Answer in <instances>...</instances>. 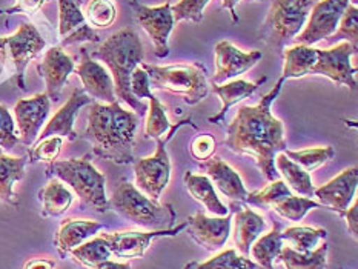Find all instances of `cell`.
<instances>
[{
  "instance_id": "obj_1",
  "label": "cell",
  "mask_w": 358,
  "mask_h": 269,
  "mask_svg": "<svg viewBox=\"0 0 358 269\" xmlns=\"http://www.w3.org/2000/svg\"><path fill=\"white\" fill-rule=\"evenodd\" d=\"M283 83L285 79L280 77L275 87L266 92L259 103L238 108L234 120L227 128V138L223 142L229 151L254 157L257 166L268 182L277 180L275 156L287 150L283 122L271 111Z\"/></svg>"
},
{
  "instance_id": "obj_2",
  "label": "cell",
  "mask_w": 358,
  "mask_h": 269,
  "mask_svg": "<svg viewBox=\"0 0 358 269\" xmlns=\"http://www.w3.org/2000/svg\"><path fill=\"white\" fill-rule=\"evenodd\" d=\"M137 125V114L124 110L119 100L114 103L92 102L85 138L97 157L115 165H132Z\"/></svg>"
},
{
  "instance_id": "obj_3",
  "label": "cell",
  "mask_w": 358,
  "mask_h": 269,
  "mask_svg": "<svg viewBox=\"0 0 358 269\" xmlns=\"http://www.w3.org/2000/svg\"><path fill=\"white\" fill-rule=\"evenodd\" d=\"M90 56L102 60L110 68L117 99L129 105L132 110H145L142 100L136 99L131 92V75L136 68L143 64L145 57L142 41L134 29L124 28L117 31Z\"/></svg>"
},
{
  "instance_id": "obj_4",
  "label": "cell",
  "mask_w": 358,
  "mask_h": 269,
  "mask_svg": "<svg viewBox=\"0 0 358 269\" xmlns=\"http://www.w3.org/2000/svg\"><path fill=\"white\" fill-rule=\"evenodd\" d=\"M46 175L66 183L80 198L82 206L99 214H105L110 210L105 189L106 179L91 163L90 156L52 161L46 166Z\"/></svg>"
},
{
  "instance_id": "obj_5",
  "label": "cell",
  "mask_w": 358,
  "mask_h": 269,
  "mask_svg": "<svg viewBox=\"0 0 358 269\" xmlns=\"http://www.w3.org/2000/svg\"><path fill=\"white\" fill-rule=\"evenodd\" d=\"M110 208L129 220L134 225L145 229H169L174 225L177 212L173 205H160L140 192L136 184L122 179L108 200Z\"/></svg>"
},
{
  "instance_id": "obj_6",
  "label": "cell",
  "mask_w": 358,
  "mask_h": 269,
  "mask_svg": "<svg viewBox=\"0 0 358 269\" xmlns=\"http://www.w3.org/2000/svg\"><path fill=\"white\" fill-rule=\"evenodd\" d=\"M318 0H274L260 28V41L272 51L283 52L305 28Z\"/></svg>"
},
{
  "instance_id": "obj_7",
  "label": "cell",
  "mask_w": 358,
  "mask_h": 269,
  "mask_svg": "<svg viewBox=\"0 0 358 269\" xmlns=\"http://www.w3.org/2000/svg\"><path fill=\"white\" fill-rule=\"evenodd\" d=\"M150 79V88L183 97L186 105H197L209 94L208 73L200 64L155 66L142 64Z\"/></svg>"
},
{
  "instance_id": "obj_8",
  "label": "cell",
  "mask_w": 358,
  "mask_h": 269,
  "mask_svg": "<svg viewBox=\"0 0 358 269\" xmlns=\"http://www.w3.org/2000/svg\"><path fill=\"white\" fill-rule=\"evenodd\" d=\"M191 125L194 129L197 126L194 125L191 117L178 122L177 125L169 128L166 137L157 138V150L150 157L134 160V177H136V188L143 192L146 197H150L154 202H159L163 191L166 189L169 179H171V160L166 151V145L174 137L178 129L182 126Z\"/></svg>"
},
{
  "instance_id": "obj_9",
  "label": "cell",
  "mask_w": 358,
  "mask_h": 269,
  "mask_svg": "<svg viewBox=\"0 0 358 269\" xmlns=\"http://www.w3.org/2000/svg\"><path fill=\"white\" fill-rule=\"evenodd\" d=\"M46 46L45 38L33 23H22L11 36L0 37V64L14 75L19 89H25V71Z\"/></svg>"
},
{
  "instance_id": "obj_10",
  "label": "cell",
  "mask_w": 358,
  "mask_h": 269,
  "mask_svg": "<svg viewBox=\"0 0 358 269\" xmlns=\"http://www.w3.org/2000/svg\"><path fill=\"white\" fill-rule=\"evenodd\" d=\"M355 52L357 48L349 42H338L328 50L317 48V61L310 69V75L328 77L332 83L355 89L357 68L351 61Z\"/></svg>"
},
{
  "instance_id": "obj_11",
  "label": "cell",
  "mask_w": 358,
  "mask_h": 269,
  "mask_svg": "<svg viewBox=\"0 0 358 269\" xmlns=\"http://www.w3.org/2000/svg\"><path fill=\"white\" fill-rule=\"evenodd\" d=\"M134 10L136 20L143 28L148 37L151 38L154 45L155 57L165 59L169 54V36L174 29V17L171 11V3L159 5V6H146L137 2H131Z\"/></svg>"
},
{
  "instance_id": "obj_12",
  "label": "cell",
  "mask_w": 358,
  "mask_h": 269,
  "mask_svg": "<svg viewBox=\"0 0 358 269\" xmlns=\"http://www.w3.org/2000/svg\"><path fill=\"white\" fill-rule=\"evenodd\" d=\"M349 6V0H320L310 11L301 33L294 38L297 45L313 46L314 43L329 38L336 29L341 15Z\"/></svg>"
},
{
  "instance_id": "obj_13",
  "label": "cell",
  "mask_w": 358,
  "mask_h": 269,
  "mask_svg": "<svg viewBox=\"0 0 358 269\" xmlns=\"http://www.w3.org/2000/svg\"><path fill=\"white\" fill-rule=\"evenodd\" d=\"M185 229L186 221L169 229H154L146 231V233H140V231H120V233H108L102 235L110 243L113 256L119 259H142L155 238L176 237Z\"/></svg>"
},
{
  "instance_id": "obj_14",
  "label": "cell",
  "mask_w": 358,
  "mask_h": 269,
  "mask_svg": "<svg viewBox=\"0 0 358 269\" xmlns=\"http://www.w3.org/2000/svg\"><path fill=\"white\" fill-rule=\"evenodd\" d=\"M51 100L46 92H41L29 99H20L14 106L15 125L19 129V140L25 145H34L42 126L50 115Z\"/></svg>"
},
{
  "instance_id": "obj_15",
  "label": "cell",
  "mask_w": 358,
  "mask_h": 269,
  "mask_svg": "<svg viewBox=\"0 0 358 269\" xmlns=\"http://www.w3.org/2000/svg\"><path fill=\"white\" fill-rule=\"evenodd\" d=\"M215 54V75L213 77L214 85H222L229 80L237 79L254 68L263 57V52L254 50L251 52H243L236 45L228 41H220L214 48Z\"/></svg>"
},
{
  "instance_id": "obj_16",
  "label": "cell",
  "mask_w": 358,
  "mask_h": 269,
  "mask_svg": "<svg viewBox=\"0 0 358 269\" xmlns=\"http://www.w3.org/2000/svg\"><path fill=\"white\" fill-rule=\"evenodd\" d=\"M80 5V0H59V37L62 48L82 42H100V36L88 25Z\"/></svg>"
},
{
  "instance_id": "obj_17",
  "label": "cell",
  "mask_w": 358,
  "mask_h": 269,
  "mask_svg": "<svg viewBox=\"0 0 358 269\" xmlns=\"http://www.w3.org/2000/svg\"><path fill=\"white\" fill-rule=\"evenodd\" d=\"M80 64L79 66H76L74 71L80 77V80L83 83V91L87 92L92 100H99V102H117L113 75L108 73V69L92 59L87 48L80 50Z\"/></svg>"
},
{
  "instance_id": "obj_18",
  "label": "cell",
  "mask_w": 358,
  "mask_h": 269,
  "mask_svg": "<svg viewBox=\"0 0 358 269\" xmlns=\"http://www.w3.org/2000/svg\"><path fill=\"white\" fill-rule=\"evenodd\" d=\"M131 92L138 100H150V111H148L145 123V136L154 138V140L165 136L171 128V123L166 115V108L151 92L150 79H148V74L142 66L136 68L131 75Z\"/></svg>"
},
{
  "instance_id": "obj_19",
  "label": "cell",
  "mask_w": 358,
  "mask_h": 269,
  "mask_svg": "<svg viewBox=\"0 0 358 269\" xmlns=\"http://www.w3.org/2000/svg\"><path fill=\"white\" fill-rule=\"evenodd\" d=\"M231 214L224 217H208L197 212L186 219V228L192 240L203 246L206 251L215 252L222 249L231 235Z\"/></svg>"
},
{
  "instance_id": "obj_20",
  "label": "cell",
  "mask_w": 358,
  "mask_h": 269,
  "mask_svg": "<svg viewBox=\"0 0 358 269\" xmlns=\"http://www.w3.org/2000/svg\"><path fill=\"white\" fill-rule=\"evenodd\" d=\"M76 69L74 60L71 56L62 50V46H52L45 52L41 64L37 65V71L43 77L46 96L51 102H59L65 83L69 74Z\"/></svg>"
},
{
  "instance_id": "obj_21",
  "label": "cell",
  "mask_w": 358,
  "mask_h": 269,
  "mask_svg": "<svg viewBox=\"0 0 358 269\" xmlns=\"http://www.w3.org/2000/svg\"><path fill=\"white\" fill-rule=\"evenodd\" d=\"M358 183V169L357 166L346 168L337 177L320 188H315L314 196L318 198V203L329 210L338 212L341 217L355 198Z\"/></svg>"
},
{
  "instance_id": "obj_22",
  "label": "cell",
  "mask_w": 358,
  "mask_h": 269,
  "mask_svg": "<svg viewBox=\"0 0 358 269\" xmlns=\"http://www.w3.org/2000/svg\"><path fill=\"white\" fill-rule=\"evenodd\" d=\"M91 103L92 99L83 91V88H74L71 96L66 100V103L52 115V119L41 131L37 140H43V138L51 136H59L62 138H68V140L74 142L77 138V133L74 131V122L77 114H79L83 106Z\"/></svg>"
},
{
  "instance_id": "obj_23",
  "label": "cell",
  "mask_w": 358,
  "mask_h": 269,
  "mask_svg": "<svg viewBox=\"0 0 358 269\" xmlns=\"http://www.w3.org/2000/svg\"><path fill=\"white\" fill-rule=\"evenodd\" d=\"M200 166L224 197H228L232 202H246L249 192L245 188L243 180L236 169L231 168L223 159L213 156L211 159L200 161Z\"/></svg>"
},
{
  "instance_id": "obj_24",
  "label": "cell",
  "mask_w": 358,
  "mask_h": 269,
  "mask_svg": "<svg viewBox=\"0 0 358 269\" xmlns=\"http://www.w3.org/2000/svg\"><path fill=\"white\" fill-rule=\"evenodd\" d=\"M105 228L103 223L85 219H66L62 221V225L54 237L59 256L65 259L77 246H80L91 237L99 234Z\"/></svg>"
},
{
  "instance_id": "obj_25",
  "label": "cell",
  "mask_w": 358,
  "mask_h": 269,
  "mask_svg": "<svg viewBox=\"0 0 358 269\" xmlns=\"http://www.w3.org/2000/svg\"><path fill=\"white\" fill-rule=\"evenodd\" d=\"M266 80L268 77L263 75L262 79H259L257 82L234 79L222 85H214L213 91L222 100V110L219 114L214 115V117H209V122L214 123V125H222L224 115H227V112L229 111V108L241 102V100L248 99L249 96H252L254 92L260 88V85H263Z\"/></svg>"
},
{
  "instance_id": "obj_26",
  "label": "cell",
  "mask_w": 358,
  "mask_h": 269,
  "mask_svg": "<svg viewBox=\"0 0 358 269\" xmlns=\"http://www.w3.org/2000/svg\"><path fill=\"white\" fill-rule=\"evenodd\" d=\"M183 183L194 200L206 208V211L214 214L215 217H224L229 214V208L222 203L217 196L213 182L205 174H194L186 171L183 175Z\"/></svg>"
},
{
  "instance_id": "obj_27",
  "label": "cell",
  "mask_w": 358,
  "mask_h": 269,
  "mask_svg": "<svg viewBox=\"0 0 358 269\" xmlns=\"http://www.w3.org/2000/svg\"><path fill=\"white\" fill-rule=\"evenodd\" d=\"M264 229H266V221L260 214L249 208L234 215V242L240 256H249L252 243L264 233Z\"/></svg>"
},
{
  "instance_id": "obj_28",
  "label": "cell",
  "mask_w": 358,
  "mask_h": 269,
  "mask_svg": "<svg viewBox=\"0 0 358 269\" xmlns=\"http://www.w3.org/2000/svg\"><path fill=\"white\" fill-rule=\"evenodd\" d=\"M25 157H11L0 150V202L17 208L19 198L14 192L15 183L25 177Z\"/></svg>"
},
{
  "instance_id": "obj_29",
  "label": "cell",
  "mask_w": 358,
  "mask_h": 269,
  "mask_svg": "<svg viewBox=\"0 0 358 269\" xmlns=\"http://www.w3.org/2000/svg\"><path fill=\"white\" fill-rule=\"evenodd\" d=\"M283 79H303L310 75V69L317 61V48L306 45L289 46L283 50Z\"/></svg>"
},
{
  "instance_id": "obj_30",
  "label": "cell",
  "mask_w": 358,
  "mask_h": 269,
  "mask_svg": "<svg viewBox=\"0 0 358 269\" xmlns=\"http://www.w3.org/2000/svg\"><path fill=\"white\" fill-rule=\"evenodd\" d=\"M38 198L43 205L42 215L43 217H60L64 215L69 206L73 205L74 196L73 192L69 191L64 182L59 179H51L45 187L38 191Z\"/></svg>"
},
{
  "instance_id": "obj_31",
  "label": "cell",
  "mask_w": 358,
  "mask_h": 269,
  "mask_svg": "<svg viewBox=\"0 0 358 269\" xmlns=\"http://www.w3.org/2000/svg\"><path fill=\"white\" fill-rule=\"evenodd\" d=\"M275 169L278 175L283 177L286 187L297 192L301 197H313L315 187L310 179V174L299 166L295 161L287 159L283 152L275 156Z\"/></svg>"
},
{
  "instance_id": "obj_32",
  "label": "cell",
  "mask_w": 358,
  "mask_h": 269,
  "mask_svg": "<svg viewBox=\"0 0 358 269\" xmlns=\"http://www.w3.org/2000/svg\"><path fill=\"white\" fill-rule=\"evenodd\" d=\"M329 245L323 243L317 249L309 252H299L291 246H285L280 251L277 260L283 263L286 269H326L328 266Z\"/></svg>"
},
{
  "instance_id": "obj_33",
  "label": "cell",
  "mask_w": 358,
  "mask_h": 269,
  "mask_svg": "<svg viewBox=\"0 0 358 269\" xmlns=\"http://www.w3.org/2000/svg\"><path fill=\"white\" fill-rule=\"evenodd\" d=\"M283 248V238H282V228L280 223L274 221V228L271 233L260 235L252 243L251 251L252 259L257 265L262 269H274V261L277 260L280 251Z\"/></svg>"
},
{
  "instance_id": "obj_34",
  "label": "cell",
  "mask_w": 358,
  "mask_h": 269,
  "mask_svg": "<svg viewBox=\"0 0 358 269\" xmlns=\"http://www.w3.org/2000/svg\"><path fill=\"white\" fill-rule=\"evenodd\" d=\"M71 257L80 263L85 268H94L96 265L102 263L105 260H110L113 256V252L110 249V243L105 240L103 235H99L91 238V240H87L82 243L80 246H77L71 252Z\"/></svg>"
},
{
  "instance_id": "obj_35",
  "label": "cell",
  "mask_w": 358,
  "mask_h": 269,
  "mask_svg": "<svg viewBox=\"0 0 358 269\" xmlns=\"http://www.w3.org/2000/svg\"><path fill=\"white\" fill-rule=\"evenodd\" d=\"M183 269H262L254 260L238 256L236 249H227L206 261H191Z\"/></svg>"
},
{
  "instance_id": "obj_36",
  "label": "cell",
  "mask_w": 358,
  "mask_h": 269,
  "mask_svg": "<svg viewBox=\"0 0 358 269\" xmlns=\"http://www.w3.org/2000/svg\"><path fill=\"white\" fill-rule=\"evenodd\" d=\"M283 154L305 169L306 173H313L320 166L329 163L336 157V150H334V146H318V148H308L300 151L285 150Z\"/></svg>"
},
{
  "instance_id": "obj_37",
  "label": "cell",
  "mask_w": 358,
  "mask_h": 269,
  "mask_svg": "<svg viewBox=\"0 0 358 269\" xmlns=\"http://www.w3.org/2000/svg\"><path fill=\"white\" fill-rule=\"evenodd\" d=\"M328 237V231L323 228L292 226L282 233V238L291 243V248L299 252H309L315 249L317 243Z\"/></svg>"
},
{
  "instance_id": "obj_38",
  "label": "cell",
  "mask_w": 358,
  "mask_h": 269,
  "mask_svg": "<svg viewBox=\"0 0 358 269\" xmlns=\"http://www.w3.org/2000/svg\"><path fill=\"white\" fill-rule=\"evenodd\" d=\"M318 208H322V205L318 202H314L313 198L297 197L292 194L289 197L280 200V202L272 206L271 210L275 214L282 215L283 219H287L291 221H300L310 210H318Z\"/></svg>"
},
{
  "instance_id": "obj_39",
  "label": "cell",
  "mask_w": 358,
  "mask_h": 269,
  "mask_svg": "<svg viewBox=\"0 0 358 269\" xmlns=\"http://www.w3.org/2000/svg\"><path fill=\"white\" fill-rule=\"evenodd\" d=\"M83 14L91 28L108 29L117 17V8L111 0H90Z\"/></svg>"
},
{
  "instance_id": "obj_40",
  "label": "cell",
  "mask_w": 358,
  "mask_h": 269,
  "mask_svg": "<svg viewBox=\"0 0 358 269\" xmlns=\"http://www.w3.org/2000/svg\"><path fill=\"white\" fill-rule=\"evenodd\" d=\"M289 196H292L291 189L286 187V183L283 180L277 179L274 182H271L268 187H264L260 191L249 192L245 203L259 206V208H268V210H271V208L275 203H278L280 200H283Z\"/></svg>"
},
{
  "instance_id": "obj_41",
  "label": "cell",
  "mask_w": 358,
  "mask_h": 269,
  "mask_svg": "<svg viewBox=\"0 0 358 269\" xmlns=\"http://www.w3.org/2000/svg\"><path fill=\"white\" fill-rule=\"evenodd\" d=\"M328 41L331 42H349L357 48L358 41V8L349 5L346 11L343 13L338 23V28L336 29Z\"/></svg>"
},
{
  "instance_id": "obj_42",
  "label": "cell",
  "mask_w": 358,
  "mask_h": 269,
  "mask_svg": "<svg viewBox=\"0 0 358 269\" xmlns=\"http://www.w3.org/2000/svg\"><path fill=\"white\" fill-rule=\"evenodd\" d=\"M62 146H64V138L59 136H51L43 138V140H37L33 148L28 151V160L31 163H36V161L52 163L60 156Z\"/></svg>"
},
{
  "instance_id": "obj_43",
  "label": "cell",
  "mask_w": 358,
  "mask_h": 269,
  "mask_svg": "<svg viewBox=\"0 0 358 269\" xmlns=\"http://www.w3.org/2000/svg\"><path fill=\"white\" fill-rule=\"evenodd\" d=\"M211 0H180L176 5H171L174 22L189 20L192 23H200L205 19V8Z\"/></svg>"
},
{
  "instance_id": "obj_44",
  "label": "cell",
  "mask_w": 358,
  "mask_h": 269,
  "mask_svg": "<svg viewBox=\"0 0 358 269\" xmlns=\"http://www.w3.org/2000/svg\"><path fill=\"white\" fill-rule=\"evenodd\" d=\"M19 140V133L15 129V122L5 105L0 103V150L11 151Z\"/></svg>"
},
{
  "instance_id": "obj_45",
  "label": "cell",
  "mask_w": 358,
  "mask_h": 269,
  "mask_svg": "<svg viewBox=\"0 0 358 269\" xmlns=\"http://www.w3.org/2000/svg\"><path fill=\"white\" fill-rule=\"evenodd\" d=\"M189 151L191 156L199 161L211 159L215 152V138L211 134H199L191 142Z\"/></svg>"
},
{
  "instance_id": "obj_46",
  "label": "cell",
  "mask_w": 358,
  "mask_h": 269,
  "mask_svg": "<svg viewBox=\"0 0 358 269\" xmlns=\"http://www.w3.org/2000/svg\"><path fill=\"white\" fill-rule=\"evenodd\" d=\"M50 2V0H15V3L10 8H5V10H0L2 14H34L37 13L41 8L46 3Z\"/></svg>"
},
{
  "instance_id": "obj_47",
  "label": "cell",
  "mask_w": 358,
  "mask_h": 269,
  "mask_svg": "<svg viewBox=\"0 0 358 269\" xmlns=\"http://www.w3.org/2000/svg\"><path fill=\"white\" fill-rule=\"evenodd\" d=\"M341 217L346 220L349 233L352 234L354 238H357V235H358V202L355 198H354L352 206L348 208V210L341 214Z\"/></svg>"
},
{
  "instance_id": "obj_48",
  "label": "cell",
  "mask_w": 358,
  "mask_h": 269,
  "mask_svg": "<svg viewBox=\"0 0 358 269\" xmlns=\"http://www.w3.org/2000/svg\"><path fill=\"white\" fill-rule=\"evenodd\" d=\"M22 269H56V261L45 257H36L28 260Z\"/></svg>"
},
{
  "instance_id": "obj_49",
  "label": "cell",
  "mask_w": 358,
  "mask_h": 269,
  "mask_svg": "<svg viewBox=\"0 0 358 269\" xmlns=\"http://www.w3.org/2000/svg\"><path fill=\"white\" fill-rule=\"evenodd\" d=\"M222 2V8L223 10H228V13L231 14V19L234 23L240 22V17L236 13V5L240 2V0H220Z\"/></svg>"
},
{
  "instance_id": "obj_50",
  "label": "cell",
  "mask_w": 358,
  "mask_h": 269,
  "mask_svg": "<svg viewBox=\"0 0 358 269\" xmlns=\"http://www.w3.org/2000/svg\"><path fill=\"white\" fill-rule=\"evenodd\" d=\"M91 269H131L129 263H119V261H113V260H105L102 263L96 265Z\"/></svg>"
},
{
  "instance_id": "obj_51",
  "label": "cell",
  "mask_w": 358,
  "mask_h": 269,
  "mask_svg": "<svg viewBox=\"0 0 358 269\" xmlns=\"http://www.w3.org/2000/svg\"><path fill=\"white\" fill-rule=\"evenodd\" d=\"M357 2H358V0H349V5H352V6H357Z\"/></svg>"
},
{
  "instance_id": "obj_52",
  "label": "cell",
  "mask_w": 358,
  "mask_h": 269,
  "mask_svg": "<svg viewBox=\"0 0 358 269\" xmlns=\"http://www.w3.org/2000/svg\"><path fill=\"white\" fill-rule=\"evenodd\" d=\"M246 2H263V0H246Z\"/></svg>"
},
{
  "instance_id": "obj_53",
  "label": "cell",
  "mask_w": 358,
  "mask_h": 269,
  "mask_svg": "<svg viewBox=\"0 0 358 269\" xmlns=\"http://www.w3.org/2000/svg\"><path fill=\"white\" fill-rule=\"evenodd\" d=\"M132 2H137V0H132Z\"/></svg>"
}]
</instances>
